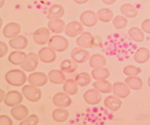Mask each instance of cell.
<instances>
[{"mask_svg":"<svg viewBox=\"0 0 150 125\" xmlns=\"http://www.w3.org/2000/svg\"><path fill=\"white\" fill-rule=\"evenodd\" d=\"M4 5H5V0H0V8H3Z\"/></svg>","mask_w":150,"mask_h":125,"instance_id":"45","label":"cell"},{"mask_svg":"<svg viewBox=\"0 0 150 125\" xmlns=\"http://www.w3.org/2000/svg\"><path fill=\"white\" fill-rule=\"evenodd\" d=\"M70 117V112L66 107H57L52 112V118L56 122H64Z\"/></svg>","mask_w":150,"mask_h":125,"instance_id":"23","label":"cell"},{"mask_svg":"<svg viewBox=\"0 0 150 125\" xmlns=\"http://www.w3.org/2000/svg\"><path fill=\"white\" fill-rule=\"evenodd\" d=\"M104 105L111 111H118L122 106V100L116 95H108L104 100Z\"/></svg>","mask_w":150,"mask_h":125,"instance_id":"18","label":"cell"},{"mask_svg":"<svg viewBox=\"0 0 150 125\" xmlns=\"http://www.w3.org/2000/svg\"><path fill=\"white\" fill-rule=\"evenodd\" d=\"M47 44L48 47L55 50L56 52H64V51L68 49L69 45H70L68 39L59 35H55L51 36Z\"/></svg>","mask_w":150,"mask_h":125,"instance_id":"2","label":"cell"},{"mask_svg":"<svg viewBox=\"0 0 150 125\" xmlns=\"http://www.w3.org/2000/svg\"><path fill=\"white\" fill-rule=\"evenodd\" d=\"M116 1H117V0H102V2L104 4H107V5H112Z\"/></svg>","mask_w":150,"mask_h":125,"instance_id":"44","label":"cell"},{"mask_svg":"<svg viewBox=\"0 0 150 125\" xmlns=\"http://www.w3.org/2000/svg\"><path fill=\"white\" fill-rule=\"evenodd\" d=\"M147 84H148V86L150 87V76H149V78H148V80H147Z\"/></svg>","mask_w":150,"mask_h":125,"instance_id":"47","label":"cell"},{"mask_svg":"<svg viewBox=\"0 0 150 125\" xmlns=\"http://www.w3.org/2000/svg\"><path fill=\"white\" fill-rule=\"evenodd\" d=\"M0 112H1V109H0Z\"/></svg>","mask_w":150,"mask_h":125,"instance_id":"49","label":"cell"},{"mask_svg":"<svg viewBox=\"0 0 150 125\" xmlns=\"http://www.w3.org/2000/svg\"><path fill=\"white\" fill-rule=\"evenodd\" d=\"M64 32L69 37H76L83 32V25L81 23V21L73 20L66 25Z\"/></svg>","mask_w":150,"mask_h":125,"instance_id":"12","label":"cell"},{"mask_svg":"<svg viewBox=\"0 0 150 125\" xmlns=\"http://www.w3.org/2000/svg\"><path fill=\"white\" fill-rule=\"evenodd\" d=\"M48 80L54 84H63L66 82L65 73L61 70H52L48 73Z\"/></svg>","mask_w":150,"mask_h":125,"instance_id":"21","label":"cell"},{"mask_svg":"<svg viewBox=\"0 0 150 125\" xmlns=\"http://www.w3.org/2000/svg\"><path fill=\"white\" fill-rule=\"evenodd\" d=\"M27 81L29 83L37 87H42L48 82V76L42 71H33L28 76Z\"/></svg>","mask_w":150,"mask_h":125,"instance_id":"5","label":"cell"},{"mask_svg":"<svg viewBox=\"0 0 150 125\" xmlns=\"http://www.w3.org/2000/svg\"><path fill=\"white\" fill-rule=\"evenodd\" d=\"M10 114L16 121H21L25 120V119L29 116V109L25 105H17L12 107V109L10 110Z\"/></svg>","mask_w":150,"mask_h":125,"instance_id":"16","label":"cell"},{"mask_svg":"<svg viewBox=\"0 0 150 125\" xmlns=\"http://www.w3.org/2000/svg\"><path fill=\"white\" fill-rule=\"evenodd\" d=\"M52 101H53V104L57 107H68L71 105V102H72L71 95H69L65 92L57 93L53 96Z\"/></svg>","mask_w":150,"mask_h":125,"instance_id":"13","label":"cell"},{"mask_svg":"<svg viewBox=\"0 0 150 125\" xmlns=\"http://www.w3.org/2000/svg\"><path fill=\"white\" fill-rule=\"evenodd\" d=\"M107 64V59L102 54H94L89 59V65L93 69L103 68Z\"/></svg>","mask_w":150,"mask_h":125,"instance_id":"25","label":"cell"},{"mask_svg":"<svg viewBox=\"0 0 150 125\" xmlns=\"http://www.w3.org/2000/svg\"><path fill=\"white\" fill-rule=\"evenodd\" d=\"M129 36L134 42L140 43L145 40V32L139 27H132L128 32Z\"/></svg>","mask_w":150,"mask_h":125,"instance_id":"33","label":"cell"},{"mask_svg":"<svg viewBox=\"0 0 150 125\" xmlns=\"http://www.w3.org/2000/svg\"><path fill=\"white\" fill-rule=\"evenodd\" d=\"M39 60L40 59L38 58V54L34 52H30L29 54H27L25 59L20 66L22 71L28 72H33V71H35L36 68L38 67Z\"/></svg>","mask_w":150,"mask_h":125,"instance_id":"4","label":"cell"},{"mask_svg":"<svg viewBox=\"0 0 150 125\" xmlns=\"http://www.w3.org/2000/svg\"><path fill=\"white\" fill-rule=\"evenodd\" d=\"M71 58L75 62H77L78 64L85 63V62L88 61L90 59V53L87 49L81 48V47H75L71 50Z\"/></svg>","mask_w":150,"mask_h":125,"instance_id":"8","label":"cell"},{"mask_svg":"<svg viewBox=\"0 0 150 125\" xmlns=\"http://www.w3.org/2000/svg\"><path fill=\"white\" fill-rule=\"evenodd\" d=\"M150 59V51L146 47H140L138 48L134 56V59L136 63L144 64L146 63Z\"/></svg>","mask_w":150,"mask_h":125,"instance_id":"22","label":"cell"},{"mask_svg":"<svg viewBox=\"0 0 150 125\" xmlns=\"http://www.w3.org/2000/svg\"><path fill=\"white\" fill-rule=\"evenodd\" d=\"M142 72V70L139 67H136L134 65H128L124 67L123 69V73L127 77H131V76H138Z\"/></svg>","mask_w":150,"mask_h":125,"instance_id":"37","label":"cell"},{"mask_svg":"<svg viewBox=\"0 0 150 125\" xmlns=\"http://www.w3.org/2000/svg\"><path fill=\"white\" fill-rule=\"evenodd\" d=\"M27 54L22 50H15L11 52L8 56V61L13 65H21L25 59Z\"/></svg>","mask_w":150,"mask_h":125,"instance_id":"27","label":"cell"},{"mask_svg":"<svg viewBox=\"0 0 150 125\" xmlns=\"http://www.w3.org/2000/svg\"><path fill=\"white\" fill-rule=\"evenodd\" d=\"M78 87L76 81L74 79H68L66 82L63 83V91L68 94L69 95H74L78 93Z\"/></svg>","mask_w":150,"mask_h":125,"instance_id":"31","label":"cell"},{"mask_svg":"<svg viewBox=\"0 0 150 125\" xmlns=\"http://www.w3.org/2000/svg\"><path fill=\"white\" fill-rule=\"evenodd\" d=\"M83 99L87 104L95 106L99 104L102 100V94L96 89H89L83 94Z\"/></svg>","mask_w":150,"mask_h":125,"instance_id":"14","label":"cell"},{"mask_svg":"<svg viewBox=\"0 0 150 125\" xmlns=\"http://www.w3.org/2000/svg\"><path fill=\"white\" fill-rule=\"evenodd\" d=\"M95 89L99 91L101 94H109L112 92V84L108 80L96 81L93 84Z\"/></svg>","mask_w":150,"mask_h":125,"instance_id":"29","label":"cell"},{"mask_svg":"<svg viewBox=\"0 0 150 125\" xmlns=\"http://www.w3.org/2000/svg\"><path fill=\"white\" fill-rule=\"evenodd\" d=\"M3 26V20L0 18V29H1V27Z\"/></svg>","mask_w":150,"mask_h":125,"instance_id":"46","label":"cell"},{"mask_svg":"<svg viewBox=\"0 0 150 125\" xmlns=\"http://www.w3.org/2000/svg\"><path fill=\"white\" fill-rule=\"evenodd\" d=\"M5 80L8 84L12 85V86L20 87L24 85L27 82V76L25 74L24 71L13 69L8 71L5 74Z\"/></svg>","mask_w":150,"mask_h":125,"instance_id":"1","label":"cell"},{"mask_svg":"<svg viewBox=\"0 0 150 125\" xmlns=\"http://www.w3.org/2000/svg\"><path fill=\"white\" fill-rule=\"evenodd\" d=\"M120 12L127 19H134L138 15V9L134 5L125 3L120 7Z\"/></svg>","mask_w":150,"mask_h":125,"instance_id":"26","label":"cell"},{"mask_svg":"<svg viewBox=\"0 0 150 125\" xmlns=\"http://www.w3.org/2000/svg\"><path fill=\"white\" fill-rule=\"evenodd\" d=\"M124 83L128 85L130 89H132V90H140L143 87V81H142V79L138 76L127 77L125 78Z\"/></svg>","mask_w":150,"mask_h":125,"instance_id":"34","label":"cell"},{"mask_svg":"<svg viewBox=\"0 0 150 125\" xmlns=\"http://www.w3.org/2000/svg\"><path fill=\"white\" fill-rule=\"evenodd\" d=\"M9 47L15 50H23L28 45V39L24 35H18L9 41Z\"/></svg>","mask_w":150,"mask_h":125,"instance_id":"19","label":"cell"},{"mask_svg":"<svg viewBox=\"0 0 150 125\" xmlns=\"http://www.w3.org/2000/svg\"><path fill=\"white\" fill-rule=\"evenodd\" d=\"M44 1H49V0H44Z\"/></svg>","mask_w":150,"mask_h":125,"instance_id":"48","label":"cell"},{"mask_svg":"<svg viewBox=\"0 0 150 125\" xmlns=\"http://www.w3.org/2000/svg\"><path fill=\"white\" fill-rule=\"evenodd\" d=\"M92 78H94L96 81L100 80H107L110 76V71L108 69L103 67V68H97V69H93L91 72Z\"/></svg>","mask_w":150,"mask_h":125,"instance_id":"28","label":"cell"},{"mask_svg":"<svg viewBox=\"0 0 150 125\" xmlns=\"http://www.w3.org/2000/svg\"><path fill=\"white\" fill-rule=\"evenodd\" d=\"M8 50V44L3 41H0V59L7 55Z\"/></svg>","mask_w":150,"mask_h":125,"instance_id":"41","label":"cell"},{"mask_svg":"<svg viewBox=\"0 0 150 125\" xmlns=\"http://www.w3.org/2000/svg\"><path fill=\"white\" fill-rule=\"evenodd\" d=\"M6 94H7V93H6L3 89L0 88V103H1V102H3V101H4L5 96H6Z\"/></svg>","mask_w":150,"mask_h":125,"instance_id":"42","label":"cell"},{"mask_svg":"<svg viewBox=\"0 0 150 125\" xmlns=\"http://www.w3.org/2000/svg\"><path fill=\"white\" fill-rule=\"evenodd\" d=\"M78 63L71 59H64L60 63V70L64 73H72L78 69Z\"/></svg>","mask_w":150,"mask_h":125,"instance_id":"30","label":"cell"},{"mask_svg":"<svg viewBox=\"0 0 150 125\" xmlns=\"http://www.w3.org/2000/svg\"><path fill=\"white\" fill-rule=\"evenodd\" d=\"M39 121H40V119L38 115L32 114V115H29L25 120L21 121L20 125H37Z\"/></svg>","mask_w":150,"mask_h":125,"instance_id":"38","label":"cell"},{"mask_svg":"<svg viewBox=\"0 0 150 125\" xmlns=\"http://www.w3.org/2000/svg\"><path fill=\"white\" fill-rule=\"evenodd\" d=\"M21 31V26L17 22H9L3 28V35L6 38L12 39L20 35Z\"/></svg>","mask_w":150,"mask_h":125,"instance_id":"17","label":"cell"},{"mask_svg":"<svg viewBox=\"0 0 150 125\" xmlns=\"http://www.w3.org/2000/svg\"><path fill=\"white\" fill-rule=\"evenodd\" d=\"M21 92L24 97L30 102H38L42 97L41 89L30 83L23 85V87L21 89Z\"/></svg>","mask_w":150,"mask_h":125,"instance_id":"3","label":"cell"},{"mask_svg":"<svg viewBox=\"0 0 150 125\" xmlns=\"http://www.w3.org/2000/svg\"><path fill=\"white\" fill-rule=\"evenodd\" d=\"M0 125H13V121L8 115H0Z\"/></svg>","mask_w":150,"mask_h":125,"instance_id":"39","label":"cell"},{"mask_svg":"<svg viewBox=\"0 0 150 125\" xmlns=\"http://www.w3.org/2000/svg\"><path fill=\"white\" fill-rule=\"evenodd\" d=\"M113 26L119 30H122L128 24V19L125 18L122 15H117L116 17H114V19L112 20Z\"/></svg>","mask_w":150,"mask_h":125,"instance_id":"36","label":"cell"},{"mask_svg":"<svg viewBox=\"0 0 150 125\" xmlns=\"http://www.w3.org/2000/svg\"><path fill=\"white\" fill-rule=\"evenodd\" d=\"M97 15L93 10H85L80 15V21L83 26L94 27L97 23Z\"/></svg>","mask_w":150,"mask_h":125,"instance_id":"10","label":"cell"},{"mask_svg":"<svg viewBox=\"0 0 150 125\" xmlns=\"http://www.w3.org/2000/svg\"><path fill=\"white\" fill-rule=\"evenodd\" d=\"M74 80L76 81V83L79 86L85 87V86H87V85L90 84L91 80H92V76L89 74L88 72H81L76 75Z\"/></svg>","mask_w":150,"mask_h":125,"instance_id":"35","label":"cell"},{"mask_svg":"<svg viewBox=\"0 0 150 125\" xmlns=\"http://www.w3.org/2000/svg\"><path fill=\"white\" fill-rule=\"evenodd\" d=\"M50 31L47 27H40L33 32V41L35 42V44L44 45L47 43H48L50 39Z\"/></svg>","mask_w":150,"mask_h":125,"instance_id":"6","label":"cell"},{"mask_svg":"<svg viewBox=\"0 0 150 125\" xmlns=\"http://www.w3.org/2000/svg\"><path fill=\"white\" fill-rule=\"evenodd\" d=\"M66 24L63 20L57 19V20H51L47 23V28L50 32H53L54 33H61L65 31Z\"/></svg>","mask_w":150,"mask_h":125,"instance_id":"24","label":"cell"},{"mask_svg":"<svg viewBox=\"0 0 150 125\" xmlns=\"http://www.w3.org/2000/svg\"><path fill=\"white\" fill-rule=\"evenodd\" d=\"M22 100H23L22 93H20L19 91L16 90H11L8 93L6 94L4 103L8 107H14L21 104Z\"/></svg>","mask_w":150,"mask_h":125,"instance_id":"9","label":"cell"},{"mask_svg":"<svg viewBox=\"0 0 150 125\" xmlns=\"http://www.w3.org/2000/svg\"><path fill=\"white\" fill-rule=\"evenodd\" d=\"M96 15H97V19H98V20H100L102 22H105V23L111 21L114 19L113 11L109 8H100L98 11H97Z\"/></svg>","mask_w":150,"mask_h":125,"instance_id":"32","label":"cell"},{"mask_svg":"<svg viewBox=\"0 0 150 125\" xmlns=\"http://www.w3.org/2000/svg\"><path fill=\"white\" fill-rule=\"evenodd\" d=\"M38 58L44 63H52L54 62L57 59V53L56 51L50 48L49 47H43L39 50L38 52Z\"/></svg>","mask_w":150,"mask_h":125,"instance_id":"15","label":"cell"},{"mask_svg":"<svg viewBox=\"0 0 150 125\" xmlns=\"http://www.w3.org/2000/svg\"><path fill=\"white\" fill-rule=\"evenodd\" d=\"M95 43V37L89 32H83L81 35L78 36L77 40H76V44L79 47L81 48H92Z\"/></svg>","mask_w":150,"mask_h":125,"instance_id":"7","label":"cell"},{"mask_svg":"<svg viewBox=\"0 0 150 125\" xmlns=\"http://www.w3.org/2000/svg\"><path fill=\"white\" fill-rule=\"evenodd\" d=\"M65 13L64 8L59 4H54L52 5L48 9L47 13V19L49 20H57V19H61L63 15Z\"/></svg>","mask_w":150,"mask_h":125,"instance_id":"20","label":"cell"},{"mask_svg":"<svg viewBox=\"0 0 150 125\" xmlns=\"http://www.w3.org/2000/svg\"><path fill=\"white\" fill-rule=\"evenodd\" d=\"M73 1L78 5H83V4L87 3L89 0H73Z\"/></svg>","mask_w":150,"mask_h":125,"instance_id":"43","label":"cell"},{"mask_svg":"<svg viewBox=\"0 0 150 125\" xmlns=\"http://www.w3.org/2000/svg\"><path fill=\"white\" fill-rule=\"evenodd\" d=\"M141 29L144 32L150 35V19H146L145 20L142 21Z\"/></svg>","mask_w":150,"mask_h":125,"instance_id":"40","label":"cell"},{"mask_svg":"<svg viewBox=\"0 0 150 125\" xmlns=\"http://www.w3.org/2000/svg\"><path fill=\"white\" fill-rule=\"evenodd\" d=\"M112 93L120 99L126 98L131 94L130 87L123 82H116L112 84Z\"/></svg>","mask_w":150,"mask_h":125,"instance_id":"11","label":"cell"}]
</instances>
